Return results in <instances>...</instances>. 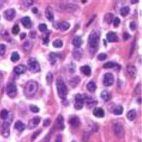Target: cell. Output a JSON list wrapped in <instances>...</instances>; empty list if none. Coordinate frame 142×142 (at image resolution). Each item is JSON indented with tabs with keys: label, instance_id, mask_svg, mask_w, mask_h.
I'll return each instance as SVG.
<instances>
[{
	"label": "cell",
	"instance_id": "cell-1",
	"mask_svg": "<svg viewBox=\"0 0 142 142\" xmlns=\"http://www.w3.org/2000/svg\"><path fill=\"white\" fill-rule=\"evenodd\" d=\"M100 39V32L97 30H93L89 36L88 38L90 53L91 54H94L97 51Z\"/></svg>",
	"mask_w": 142,
	"mask_h": 142
},
{
	"label": "cell",
	"instance_id": "cell-2",
	"mask_svg": "<svg viewBox=\"0 0 142 142\" xmlns=\"http://www.w3.org/2000/svg\"><path fill=\"white\" fill-rule=\"evenodd\" d=\"M38 90V83L34 80H29L24 87V95L26 97H34Z\"/></svg>",
	"mask_w": 142,
	"mask_h": 142
},
{
	"label": "cell",
	"instance_id": "cell-3",
	"mask_svg": "<svg viewBox=\"0 0 142 142\" xmlns=\"http://www.w3.org/2000/svg\"><path fill=\"white\" fill-rule=\"evenodd\" d=\"M56 88L59 97L62 100H65V97L68 95V88L64 81L60 78L57 80Z\"/></svg>",
	"mask_w": 142,
	"mask_h": 142
},
{
	"label": "cell",
	"instance_id": "cell-4",
	"mask_svg": "<svg viewBox=\"0 0 142 142\" xmlns=\"http://www.w3.org/2000/svg\"><path fill=\"white\" fill-rule=\"evenodd\" d=\"M13 120V114L12 113L8 116L7 119H5L2 124V134L4 137H8L10 134V124L11 122Z\"/></svg>",
	"mask_w": 142,
	"mask_h": 142
},
{
	"label": "cell",
	"instance_id": "cell-5",
	"mask_svg": "<svg viewBox=\"0 0 142 142\" xmlns=\"http://www.w3.org/2000/svg\"><path fill=\"white\" fill-rule=\"evenodd\" d=\"M28 68L33 73H38L41 70L40 64L35 58H30L28 60Z\"/></svg>",
	"mask_w": 142,
	"mask_h": 142
},
{
	"label": "cell",
	"instance_id": "cell-6",
	"mask_svg": "<svg viewBox=\"0 0 142 142\" xmlns=\"http://www.w3.org/2000/svg\"><path fill=\"white\" fill-rule=\"evenodd\" d=\"M6 92L7 95L11 98H14L16 95L17 89L16 84L14 82H9L6 88Z\"/></svg>",
	"mask_w": 142,
	"mask_h": 142
},
{
	"label": "cell",
	"instance_id": "cell-7",
	"mask_svg": "<svg viewBox=\"0 0 142 142\" xmlns=\"http://www.w3.org/2000/svg\"><path fill=\"white\" fill-rule=\"evenodd\" d=\"M75 99V103L74 104V107L76 110H81L83 107L84 102H85V98L83 97V95L81 94H77Z\"/></svg>",
	"mask_w": 142,
	"mask_h": 142
},
{
	"label": "cell",
	"instance_id": "cell-8",
	"mask_svg": "<svg viewBox=\"0 0 142 142\" xmlns=\"http://www.w3.org/2000/svg\"><path fill=\"white\" fill-rule=\"evenodd\" d=\"M114 132L115 135L118 138H119V139L123 138L124 136V130L122 125L120 124H114Z\"/></svg>",
	"mask_w": 142,
	"mask_h": 142
},
{
	"label": "cell",
	"instance_id": "cell-9",
	"mask_svg": "<svg viewBox=\"0 0 142 142\" xmlns=\"http://www.w3.org/2000/svg\"><path fill=\"white\" fill-rule=\"evenodd\" d=\"M114 76L110 73H107L104 74V78H103V84L106 87H109L113 85L114 83Z\"/></svg>",
	"mask_w": 142,
	"mask_h": 142
},
{
	"label": "cell",
	"instance_id": "cell-10",
	"mask_svg": "<svg viewBox=\"0 0 142 142\" xmlns=\"http://www.w3.org/2000/svg\"><path fill=\"white\" fill-rule=\"evenodd\" d=\"M54 126H55V128H56L57 129H64L65 125H64V118H63V116L59 115L58 117H57L56 122H55V124H54Z\"/></svg>",
	"mask_w": 142,
	"mask_h": 142
},
{
	"label": "cell",
	"instance_id": "cell-11",
	"mask_svg": "<svg viewBox=\"0 0 142 142\" xmlns=\"http://www.w3.org/2000/svg\"><path fill=\"white\" fill-rule=\"evenodd\" d=\"M16 10L14 9H9L6 10L4 12V16L6 20L12 21V19H14V17L16 16Z\"/></svg>",
	"mask_w": 142,
	"mask_h": 142
},
{
	"label": "cell",
	"instance_id": "cell-12",
	"mask_svg": "<svg viewBox=\"0 0 142 142\" xmlns=\"http://www.w3.org/2000/svg\"><path fill=\"white\" fill-rule=\"evenodd\" d=\"M41 122V118L39 117H35L29 121L28 124V128L29 129H32L37 126Z\"/></svg>",
	"mask_w": 142,
	"mask_h": 142
},
{
	"label": "cell",
	"instance_id": "cell-13",
	"mask_svg": "<svg viewBox=\"0 0 142 142\" xmlns=\"http://www.w3.org/2000/svg\"><path fill=\"white\" fill-rule=\"evenodd\" d=\"M26 67L24 65H19L16 66L14 68V73H16V75H21V74H24V73H26Z\"/></svg>",
	"mask_w": 142,
	"mask_h": 142
},
{
	"label": "cell",
	"instance_id": "cell-14",
	"mask_svg": "<svg viewBox=\"0 0 142 142\" xmlns=\"http://www.w3.org/2000/svg\"><path fill=\"white\" fill-rule=\"evenodd\" d=\"M45 16L47 18L48 20H49V21H53L54 15L51 7L48 6L47 8L46 9V11H45Z\"/></svg>",
	"mask_w": 142,
	"mask_h": 142
},
{
	"label": "cell",
	"instance_id": "cell-15",
	"mask_svg": "<svg viewBox=\"0 0 142 142\" xmlns=\"http://www.w3.org/2000/svg\"><path fill=\"white\" fill-rule=\"evenodd\" d=\"M73 58L77 60H79L82 56V50L80 48H76L73 51Z\"/></svg>",
	"mask_w": 142,
	"mask_h": 142
},
{
	"label": "cell",
	"instance_id": "cell-16",
	"mask_svg": "<svg viewBox=\"0 0 142 142\" xmlns=\"http://www.w3.org/2000/svg\"><path fill=\"white\" fill-rule=\"evenodd\" d=\"M127 74L130 76V78H134L136 75V69L134 65H128L126 68Z\"/></svg>",
	"mask_w": 142,
	"mask_h": 142
},
{
	"label": "cell",
	"instance_id": "cell-17",
	"mask_svg": "<svg viewBox=\"0 0 142 142\" xmlns=\"http://www.w3.org/2000/svg\"><path fill=\"white\" fill-rule=\"evenodd\" d=\"M93 115L96 117H104V111L101 107H95L93 110Z\"/></svg>",
	"mask_w": 142,
	"mask_h": 142
},
{
	"label": "cell",
	"instance_id": "cell-18",
	"mask_svg": "<svg viewBox=\"0 0 142 142\" xmlns=\"http://www.w3.org/2000/svg\"><path fill=\"white\" fill-rule=\"evenodd\" d=\"M107 39L109 42H116L118 41V36L116 33L114 32H109L107 34Z\"/></svg>",
	"mask_w": 142,
	"mask_h": 142
},
{
	"label": "cell",
	"instance_id": "cell-19",
	"mask_svg": "<svg viewBox=\"0 0 142 142\" xmlns=\"http://www.w3.org/2000/svg\"><path fill=\"white\" fill-rule=\"evenodd\" d=\"M21 24L26 28H30L31 27V21L28 16H25L21 19Z\"/></svg>",
	"mask_w": 142,
	"mask_h": 142
},
{
	"label": "cell",
	"instance_id": "cell-20",
	"mask_svg": "<svg viewBox=\"0 0 142 142\" xmlns=\"http://www.w3.org/2000/svg\"><path fill=\"white\" fill-rule=\"evenodd\" d=\"M73 45L76 48H80L82 46L83 41H82V38L80 36H76L73 39Z\"/></svg>",
	"mask_w": 142,
	"mask_h": 142
},
{
	"label": "cell",
	"instance_id": "cell-21",
	"mask_svg": "<svg viewBox=\"0 0 142 142\" xmlns=\"http://www.w3.org/2000/svg\"><path fill=\"white\" fill-rule=\"evenodd\" d=\"M14 128L16 130H18L19 132H21L23 131H24L26 128V126L24 124L21 122V121H17L16 123L14 124Z\"/></svg>",
	"mask_w": 142,
	"mask_h": 142
},
{
	"label": "cell",
	"instance_id": "cell-22",
	"mask_svg": "<svg viewBox=\"0 0 142 142\" xmlns=\"http://www.w3.org/2000/svg\"><path fill=\"white\" fill-rule=\"evenodd\" d=\"M70 124L73 126H78L80 124V120L78 117L74 116V117H71L69 120Z\"/></svg>",
	"mask_w": 142,
	"mask_h": 142
},
{
	"label": "cell",
	"instance_id": "cell-23",
	"mask_svg": "<svg viewBox=\"0 0 142 142\" xmlns=\"http://www.w3.org/2000/svg\"><path fill=\"white\" fill-rule=\"evenodd\" d=\"M80 70L84 75L87 76H90L91 75V68L89 65H84L80 68Z\"/></svg>",
	"mask_w": 142,
	"mask_h": 142
},
{
	"label": "cell",
	"instance_id": "cell-24",
	"mask_svg": "<svg viewBox=\"0 0 142 142\" xmlns=\"http://www.w3.org/2000/svg\"><path fill=\"white\" fill-rule=\"evenodd\" d=\"M62 9L64 10H67V11H69V12H73V11H75L78 9V6L76 5H73L71 4H65V5H63L62 6Z\"/></svg>",
	"mask_w": 142,
	"mask_h": 142
},
{
	"label": "cell",
	"instance_id": "cell-25",
	"mask_svg": "<svg viewBox=\"0 0 142 142\" xmlns=\"http://www.w3.org/2000/svg\"><path fill=\"white\" fill-rule=\"evenodd\" d=\"M100 97L102 100H104V101H109L111 99V95L110 93L107 90H104L101 92Z\"/></svg>",
	"mask_w": 142,
	"mask_h": 142
},
{
	"label": "cell",
	"instance_id": "cell-26",
	"mask_svg": "<svg viewBox=\"0 0 142 142\" xmlns=\"http://www.w3.org/2000/svg\"><path fill=\"white\" fill-rule=\"evenodd\" d=\"M126 117L128 118V119L130 120V121H133V120L135 119V118L136 117V110H130L128 113H127V115Z\"/></svg>",
	"mask_w": 142,
	"mask_h": 142
},
{
	"label": "cell",
	"instance_id": "cell-27",
	"mask_svg": "<svg viewBox=\"0 0 142 142\" xmlns=\"http://www.w3.org/2000/svg\"><path fill=\"white\" fill-rule=\"evenodd\" d=\"M87 88L88 90V91H90V92H95L96 90V89H97V86H96L95 82H93V81L89 82V83L87 85Z\"/></svg>",
	"mask_w": 142,
	"mask_h": 142
},
{
	"label": "cell",
	"instance_id": "cell-28",
	"mask_svg": "<svg viewBox=\"0 0 142 142\" xmlns=\"http://www.w3.org/2000/svg\"><path fill=\"white\" fill-rule=\"evenodd\" d=\"M113 19L114 15L112 14H111V13L107 14H105V16H104V21L107 23V24H111V23L112 22V21H113Z\"/></svg>",
	"mask_w": 142,
	"mask_h": 142
},
{
	"label": "cell",
	"instance_id": "cell-29",
	"mask_svg": "<svg viewBox=\"0 0 142 142\" xmlns=\"http://www.w3.org/2000/svg\"><path fill=\"white\" fill-rule=\"evenodd\" d=\"M32 46H33V43H32V42L27 41H26L25 43H24V45H23V49L24 50L25 52H28V51H29L31 49Z\"/></svg>",
	"mask_w": 142,
	"mask_h": 142
},
{
	"label": "cell",
	"instance_id": "cell-30",
	"mask_svg": "<svg viewBox=\"0 0 142 142\" xmlns=\"http://www.w3.org/2000/svg\"><path fill=\"white\" fill-rule=\"evenodd\" d=\"M80 81V79L79 78V77L78 76H75V77H74V78H73L72 79L70 80V85H71V86L73 88H75V87H76L77 85H78Z\"/></svg>",
	"mask_w": 142,
	"mask_h": 142
},
{
	"label": "cell",
	"instance_id": "cell-31",
	"mask_svg": "<svg viewBox=\"0 0 142 142\" xmlns=\"http://www.w3.org/2000/svg\"><path fill=\"white\" fill-rule=\"evenodd\" d=\"M114 67H118V68H120V66L119 65H117L115 63H113V62H108V63H106L105 64H104L103 65V68H105V69H109V68H113Z\"/></svg>",
	"mask_w": 142,
	"mask_h": 142
},
{
	"label": "cell",
	"instance_id": "cell-32",
	"mask_svg": "<svg viewBox=\"0 0 142 142\" xmlns=\"http://www.w3.org/2000/svg\"><path fill=\"white\" fill-rule=\"evenodd\" d=\"M130 12V9L129 6H124L120 9V14L122 16H126L129 14Z\"/></svg>",
	"mask_w": 142,
	"mask_h": 142
},
{
	"label": "cell",
	"instance_id": "cell-33",
	"mask_svg": "<svg viewBox=\"0 0 142 142\" xmlns=\"http://www.w3.org/2000/svg\"><path fill=\"white\" fill-rule=\"evenodd\" d=\"M46 82H47L48 85H51L53 82V73H51V72H48L46 75Z\"/></svg>",
	"mask_w": 142,
	"mask_h": 142
},
{
	"label": "cell",
	"instance_id": "cell-34",
	"mask_svg": "<svg viewBox=\"0 0 142 142\" xmlns=\"http://www.w3.org/2000/svg\"><path fill=\"white\" fill-rule=\"evenodd\" d=\"M59 28L61 31H66L70 28V24L66 21H63L59 24Z\"/></svg>",
	"mask_w": 142,
	"mask_h": 142
},
{
	"label": "cell",
	"instance_id": "cell-35",
	"mask_svg": "<svg viewBox=\"0 0 142 142\" xmlns=\"http://www.w3.org/2000/svg\"><path fill=\"white\" fill-rule=\"evenodd\" d=\"M50 60H51V63L52 65L55 64V63L56 62V60L58 59V58L59 57V56L58 54L55 53H50Z\"/></svg>",
	"mask_w": 142,
	"mask_h": 142
},
{
	"label": "cell",
	"instance_id": "cell-36",
	"mask_svg": "<svg viewBox=\"0 0 142 142\" xmlns=\"http://www.w3.org/2000/svg\"><path fill=\"white\" fill-rule=\"evenodd\" d=\"M123 111H124V109L123 107H122V106L119 105V106H117V107L114 110L113 112L114 114H116V115H121L123 113Z\"/></svg>",
	"mask_w": 142,
	"mask_h": 142
},
{
	"label": "cell",
	"instance_id": "cell-37",
	"mask_svg": "<svg viewBox=\"0 0 142 142\" xmlns=\"http://www.w3.org/2000/svg\"><path fill=\"white\" fill-rule=\"evenodd\" d=\"M63 41H61L60 39H57V40H56V41H54L53 42V46L55 48H61L63 46Z\"/></svg>",
	"mask_w": 142,
	"mask_h": 142
},
{
	"label": "cell",
	"instance_id": "cell-38",
	"mask_svg": "<svg viewBox=\"0 0 142 142\" xmlns=\"http://www.w3.org/2000/svg\"><path fill=\"white\" fill-rule=\"evenodd\" d=\"M20 58V56L19 54L17 53V52H14L12 54V56H11V60L12 62H16V61H18Z\"/></svg>",
	"mask_w": 142,
	"mask_h": 142
},
{
	"label": "cell",
	"instance_id": "cell-39",
	"mask_svg": "<svg viewBox=\"0 0 142 142\" xmlns=\"http://www.w3.org/2000/svg\"><path fill=\"white\" fill-rule=\"evenodd\" d=\"M9 116V112L6 110H2L0 112V117L2 119H6L7 117Z\"/></svg>",
	"mask_w": 142,
	"mask_h": 142
},
{
	"label": "cell",
	"instance_id": "cell-40",
	"mask_svg": "<svg viewBox=\"0 0 142 142\" xmlns=\"http://www.w3.org/2000/svg\"><path fill=\"white\" fill-rule=\"evenodd\" d=\"M20 31V28L19 25H14L12 28V34L14 35H17Z\"/></svg>",
	"mask_w": 142,
	"mask_h": 142
},
{
	"label": "cell",
	"instance_id": "cell-41",
	"mask_svg": "<svg viewBox=\"0 0 142 142\" xmlns=\"http://www.w3.org/2000/svg\"><path fill=\"white\" fill-rule=\"evenodd\" d=\"M38 29L41 32H46L47 31V25L45 24H41L38 26Z\"/></svg>",
	"mask_w": 142,
	"mask_h": 142
},
{
	"label": "cell",
	"instance_id": "cell-42",
	"mask_svg": "<svg viewBox=\"0 0 142 142\" xmlns=\"http://www.w3.org/2000/svg\"><path fill=\"white\" fill-rule=\"evenodd\" d=\"M6 52V46L4 44H0V56H2Z\"/></svg>",
	"mask_w": 142,
	"mask_h": 142
},
{
	"label": "cell",
	"instance_id": "cell-43",
	"mask_svg": "<svg viewBox=\"0 0 142 142\" xmlns=\"http://www.w3.org/2000/svg\"><path fill=\"white\" fill-rule=\"evenodd\" d=\"M30 110H31L32 112H34V113H38V112H39V108L37 106L34 105V104L30 105Z\"/></svg>",
	"mask_w": 142,
	"mask_h": 142
},
{
	"label": "cell",
	"instance_id": "cell-44",
	"mask_svg": "<svg viewBox=\"0 0 142 142\" xmlns=\"http://www.w3.org/2000/svg\"><path fill=\"white\" fill-rule=\"evenodd\" d=\"M120 24V19L118 17H115L113 19V24L115 27H117Z\"/></svg>",
	"mask_w": 142,
	"mask_h": 142
},
{
	"label": "cell",
	"instance_id": "cell-45",
	"mask_svg": "<svg viewBox=\"0 0 142 142\" xmlns=\"http://www.w3.org/2000/svg\"><path fill=\"white\" fill-rule=\"evenodd\" d=\"M41 132V130H38V131H37L36 132H35L33 135H32L31 138V141H34L35 139H36V137L39 135V134Z\"/></svg>",
	"mask_w": 142,
	"mask_h": 142
},
{
	"label": "cell",
	"instance_id": "cell-46",
	"mask_svg": "<svg viewBox=\"0 0 142 142\" xmlns=\"http://www.w3.org/2000/svg\"><path fill=\"white\" fill-rule=\"evenodd\" d=\"M98 60H104L107 58V55L105 53H100L97 56Z\"/></svg>",
	"mask_w": 142,
	"mask_h": 142
},
{
	"label": "cell",
	"instance_id": "cell-47",
	"mask_svg": "<svg viewBox=\"0 0 142 142\" xmlns=\"http://www.w3.org/2000/svg\"><path fill=\"white\" fill-rule=\"evenodd\" d=\"M51 119H46L44 120V122H43V126H48L50 124H51Z\"/></svg>",
	"mask_w": 142,
	"mask_h": 142
},
{
	"label": "cell",
	"instance_id": "cell-48",
	"mask_svg": "<svg viewBox=\"0 0 142 142\" xmlns=\"http://www.w3.org/2000/svg\"><path fill=\"white\" fill-rule=\"evenodd\" d=\"M49 43V38H48V34L47 36H46L43 39V43L44 45H46L47 46Z\"/></svg>",
	"mask_w": 142,
	"mask_h": 142
},
{
	"label": "cell",
	"instance_id": "cell-49",
	"mask_svg": "<svg viewBox=\"0 0 142 142\" xmlns=\"http://www.w3.org/2000/svg\"><path fill=\"white\" fill-rule=\"evenodd\" d=\"M129 28L132 31H134L136 28V23L135 22H131L129 24Z\"/></svg>",
	"mask_w": 142,
	"mask_h": 142
},
{
	"label": "cell",
	"instance_id": "cell-50",
	"mask_svg": "<svg viewBox=\"0 0 142 142\" xmlns=\"http://www.w3.org/2000/svg\"><path fill=\"white\" fill-rule=\"evenodd\" d=\"M33 1H24V4L25 5L26 7H28V6H30L31 5H32L33 4Z\"/></svg>",
	"mask_w": 142,
	"mask_h": 142
},
{
	"label": "cell",
	"instance_id": "cell-51",
	"mask_svg": "<svg viewBox=\"0 0 142 142\" xmlns=\"http://www.w3.org/2000/svg\"><path fill=\"white\" fill-rule=\"evenodd\" d=\"M52 136V132H50L48 133V134L47 136H46V138L44 139V141L43 142H48L50 141V139H51V136Z\"/></svg>",
	"mask_w": 142,
	"mask_h": 142
},
{
	"label": "cell",
	"instance_id": "cell-52",
	"mask_svg": "<svg viewBox=\"0 0 142 142\" xmlns=\"http://www.w3.org/2000/svg\"><path fill=\"white\" fill-rule=\"evenodd\" d=\"M130 37H131V35L129 34L128 33H124L123 35V38L124 41H126V40H128L129 38H130Z\"/></svg>",
	"mask_w": 142,
	"mask_h": 142
},
{
	"label": "cell",
	"instance_id": "cell-53",
	"mask_svg": "<svg viewBox=\"0 0 142 142\" xmlns=\"http://www.w3.org/2000/svg\"><path fill=\"white\" fill-rule=\"evenodd\" d=\"M56 142H62V136L60 134H58L57 135Z\"/></svg>",
	"mask_w": 142,
	"mask_h": 142
},
{
	"label": "cell",
	"instance_id": "cell-54",
	"mask_svg": "<svg viewBox=\"0 0 142 142\" xmlns=\"http://www.w3.org/2000/svg\"><path fill=\"white\" fill-rule=\"evenodd\" d=\"M36 33L35 31H32L31 33H30V34H29V36H30V37L32 38H34L36 37Z\"/></svg>",
	"mask_w": 142,
	"mask_h": 142
},
{
	"label": "cell",
	"instance_id": "cell-55",
	"mask_svg": "<svg viewBox=\"0 0 142 142\" xmlns=\"http://www.w3.org/2000/svg\"><path fill=\"white\" fill-rule=\"evenodd\" d=\"M26 34L25 33H23V34H21V36H20V38H21V40H22V39H24V38L26 37Z\"/></svg>",
	"mask_w": 142,
	"mask_h": 142
},
{
	"label": "cell",
	"instance_id": "cell-56",
	"mask_svg": "<svg viewBox=\"0 0 142 142\" xmlns=\"http://www.w3.org/2000/svg\"><path fill=\"white\" fill-rule=\"evenodd\" d=\"M32 12H33V13L36 14V13L38 12V9H37L36 7H34V8H33V9H32Z\"/></svg>",
	"mask_w": 142,
	"mask_h": 142
},
{
	"label": "cell",
	"instance_id": "cell-57",
	"mask_svg": "<svg viewBox=\"0 0 142 142\" xmlns=\"http://www.w3.org/2000/svg\"><path fill=\"white\" fill-rule=\"evenodd\" d=\"M53 26H54V28H59V24H58V23H56V22L54 23Z\"/></svg>",
	"mask_w": 142,
	"mask_h": 142
},
{
	"label": "cell",
	"instance_id": "cell-58",
	"mask_svg": "<svg viewBox=\"0 0 142 142\" xmlns=\"http://www.w3.org/2000/svg\"><path fill=\"white\" fill-rule=\"evenodd\" d=\"M2 78H2V74L0 73V83H1L2 80Z\"/></svg>",
	"mask_w": 142,
	"mask_h": 142
},
{
	"label": "cell",
	"instance_id": "cell-59",
	"mask_svg": "<svg viewBox=\"0 0 142 142\" xmlns=\"http://www.w3.org/2000/svg\"><path fill=\"white\" fill-rule=\"evenodd\" d=\"M131 2L132 4H135L136 3V2H138V1H131Z\"/></svg>",
	"mask_w": 142,
	"mask_h": 142
},
{
	"label": "cell",
	"instance_id": "cell-60",
	"mask_svg": "<svg viewBox=\"0 0 142 142\" xmlns=\"http://www.w3.org/2000/svg\"><path fill=\"white\" fill-rule=\"evenodd\" d=\"M140 101H141V99L139 98V103H140Z\"/></svg>",
	"mask_w": 142,
	"mask_h": 142
}]
</instances>
